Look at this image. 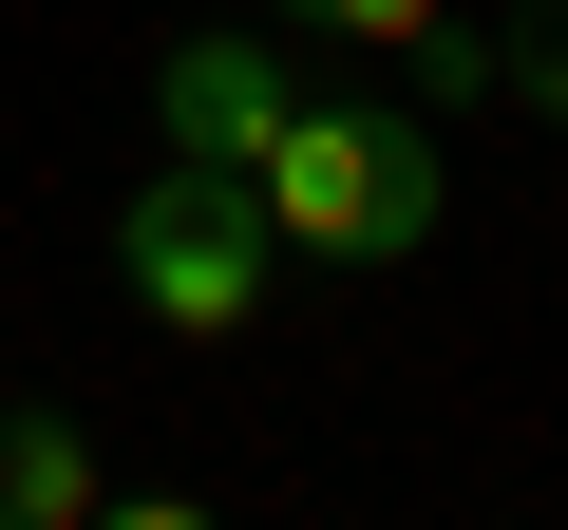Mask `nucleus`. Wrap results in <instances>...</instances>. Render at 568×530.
I'll return each mask as SVG.
<instances>
[{"instance_id":"obj_1","label":"nucleus","mask_w":568,"mask_h":530,"mask_svg":"<svg viewBox=\"0 0 568 530\" xmlns=\"http://www.w3.org/2000/svg\"><path fill=\"white\" fill-rule=\"evenodd\" d=\"M265 227H284V265H417L436 246V133L398 95H304L265 133Z\"/></svg>"},{"instance_id":"obj_2","label":"nucleus","mask_w":568,"mask_h":530,"mask_svg":"<svg viewBox=\"0 0 568 530\" xmlns=\"http://www.w3.org/2000/svg\"><path fill=\"white\" fill-rule=\"evenodd\" d=\"M114 285H133V323L152 342H246L265 323V285H284V227H265V171H152L133 208H114Z\"/></svg>"},{"instance_id":"obj_3","label":"nucleus","mask_w":568,"mask_h":530,"mask_svg":"<svg viewBox=\"0 0 568 530\" xmlns=\"http://www.w3.org/2000/svg\"><path fill=\"white\" fill-rule=\"evenodd\" d=\"M284 114H304V77H284V39H246V20L152 58V133H171L190 171H265V133H284Z\"/></svg>"},{"instance_id":"obj_4","label":"nucleus","mask_w":568,"mask_h":530,"mask_svg":"<svg viewBox=\"0 0 568 530\" xmlns=\"http://www.w3.org/2000/svg\"><path fill=\"white\" fill-rule=\"evenodd\" d=\"M284 39H342V58H417L436 95H493V39H455V0H265Z\"/></svg>"},{"instance_id":"obj_5","label":"nucleus","mask_w":568,"mask_h":530,"mask_svg":"<svg viewBox=\"0 0 568 530\" xmlns=\"http://www.w3.org/2000/svg\"><path fill=\"white\" fill-rule=\"evenodd\" d=\"M95 436L58 417V398H0V530H95Z\"/></svg>"},{"instance_id":"obj_6","label":"nucleus","mask_w":568,"mask_h":530,"mask_svg":"<svg viewBox=\"0 0 568 530\" xmlns=\"http://www.w3.org/2000/svg\"><path fill=\"white\" fill-rule=\"evenodd\" d=\"M493 95L568 133V0H511V20H493Z\"/></svg>"}]
</instances>
